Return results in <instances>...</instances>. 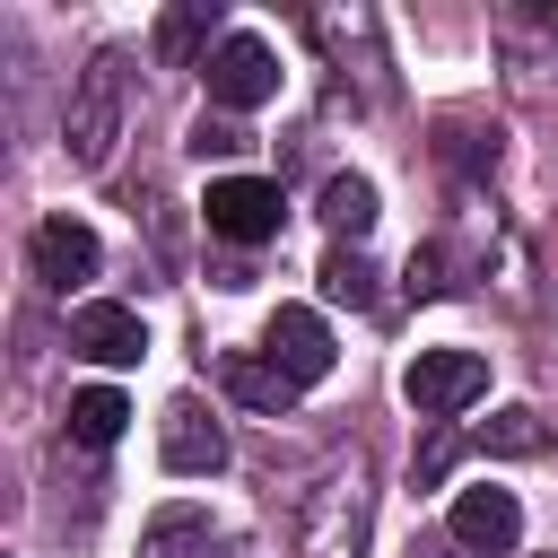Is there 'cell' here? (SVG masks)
I'll list each match as a JSON object with an SVG mask.
<instances>
[{
  "label": "cell",
  "instance_id": "6da1fadb",
  "mask_svg": "<svg viewBox=\"0 0 558 558\" xmlns=\"http://www.w3.org/2000/svg\"><path fill=\"white\" fill-rule=\"evenodd\" d=\"M131 61L122 52H96L87 70H78V87H70V105H61V148H70V166H105L113 157V140H122V105H131V78H122Z\"/></svg>",
  "mask_w": 558,
  "mask_h": 558
},
{
  "label": "cell",
  "instance_id": "7a4b0ae2",
  "mask_svg": "<svg viewBox=\"0 0 558 558\" xmlns=\"http://www.w3.org/2000/svg\"><path fill=\"white\" fill-rule=\"evenodd\" d=\"M488 392V357L480 349H418L410 366H401V401L418 410V418H453V410H471Z\"/></svg>",
  "mask_w": 558,
  "mask_h": 558
},
{
  "label": "cell",
  "instance_id": "3957f363",
  "mask_svg": "<svg viewBox=\"0 0 558 558\" xmlns=\"http://www.w3.org/2000/svg\"><path fill=\"white\" fill-rule=\"evenodd\" d=\"M201 78H209V105H218V113H253V105L279 96V52H270L262 35H227V44L201 61Z\"/></svg>",
  "mask_w": 558,
  "mask_h": 558
},
{
  "label": "cell",
  "instance_id": "277c9868",
  "mask_svg": "<svg viewBox=\"0 0 558 558\" xmlns=\"http://www.w3.org/2000/svg\"><path fill=\"white\" fill-rule=\"evenodd\" d=\"M201 218H209V235H227V244H270L279 218H288V201H279L270 174H218L209 201H201Z\"/></svg>",
  "mask_w": 558,
  "mask_h": 558
},
{
  "label": "cell",
  "instance_id": "5b68a950",
  "mask_svg": "<svg viewBox=\"0 0 558 558\" xmlns=\"http://www.w3.org/2000/svg\"><path fill=\"white\" fill-rule=\"evenodd\" d=\"M357 549H366V480L331 471L305 497V558H357Z\"/></svg>",
  "mask_w": 558,
  "mask_h": 558
},
{
  "label": "cell",
  "instance_id": "8992f818",
  "mask_svg": "<svg viewBox=\"0 0 558 558\" xmlns=\"http://www.w3.org/2000/svg\"><path fill=\"white\" fill-rule=\"evenodd\" d=\"M262 357L305 392V384H323V375H331V357H340V349H331V323H323L314 305H279V314L262 323Z\"/></svg>",
  "mask_w": 558,
  "mask_h": 558
},
{
  "label": "cell",
  "instance_id": "52a82bcc",
  "mask_svg": "<svg viewBox=\"0 0 558 558\" xmlns=\"http://www.w3.org/2000/svg\"><path fill=\"white\" fill-rule=\"evenodd\" d=\"M157 453H166V471L209 480V471H227V427H218L192 392H174V401H166V418H157Z\"/></svg>",
  "mask_w": 558,
  "mask_h": 558
},
{
  "label": "cell",
  "instance_id": "ba28073f",
  "mask_svg": "<svg viewBox=\"0 0 558 558\" xmlns=\"http://www.w3.org/2000/svg\"><path fill=\"white\" fill-rule=\"evenodd\" d=\"M70 349H78V357H96V366H140V357H148V323H140L131 305L96 296V305H78V314H70Z\"/></svg>",
  "mask_w": 558,
  "mask_h": 558
},
{
  "label": "cell",
  "instance_id": "9c48e42d",
  "mask_svg": "<svg viewBox=\"0 0 558 558\" xmlns=\"http://www.w3.org/2000/svg\"><path fill=\"white\" fill-rule=\"evenodd\" d=\"M26 262H35V279H44V288H61V296H70V288H87V279H96V262H105V253H96V235H87L78 218H44V227H35V244H26Z\"/></svg>",
  "mask_w": 558,
  "mask_h": 558
},
{
  "label": "cell",
  "instance_id": "30bf717a",
  "mask_svg": "<svg viewBox=\"0 0 558 558\" xmlns=\"http://www.w3.org/2000/svg\"><path fill=\"white\" fill-rule=\"evenodd\" d=\"M453 541L462 549H514L523 541V506H514V488H462L453 497Z\"/></svg>",
  "mask_w": 558,
  "mask_h": 558
},
{
  "label": "cell",
  "instance_id": "8fae6325",
  "mask_svg": "<svg viewBox=\"0 0 558 558\" xmlns=\"http://www.w3.org/2000/svg\"><path fill=\"white\" fill-rule=\"evenodd\" d=\"M218 549V523L201 506H157L140 523V558H209Z\"/></svg>",
  "mask_w": 558,
  "mask_h": 558
},
{
  "label": "cell",
  "instance_id": "7c38bea8",
  "mask_svg": "<svg viewBox=\"0 0 558 558\" xmlns=\"http://www.w3.org/2000/svg\"><path fill=\"white\" fill-rule=\"evenodd\" d=\"M218 384H227V392H235L244 410H270V418H279V410L296 401V384H288V375H279L270 357H253V349H227V357H218Z\"/></svg>",
  "mask_w": 558,
  "mask_h": 558
},
{
  "label": "cell",
  "instance_id": "4fadbf2b",
  "mask_svg": "<svg viewBox=\"0 0 558 558\" xmlns=\"http://www.w3.org/2000/svg\"><path fill=\"white\" fill-rule=\"evenodd\" d=\"M122 427H131V401H122L113 384H87V392H70V445H96V453H105Z\"/></svg>",
  "mask_w": 558,
  "mask_h": 558
},
{
  "label": "cell",
  "instance_id": "5bb4252c",
  "mask_svg": "<svg viewBox=\"0 0 558 558\" xmlns=\"http://www.w3.org/2000/svg\"><path fill=\"white\" fill-rule=\"evenodd\" d=\"M323 227H331L340 244H357V235L375 227V183H366V174H331V183H323Z\"/></svg>",
  "mask_w": 558,
  "mask_h": 558
},
{
  "label": "cell",
  "instance_id": "9a60e30c",
  "mask_svg": "<svg viewBox=\"0 0 558 558\" xmlns=\"http://www.w3.org/2000/svg\"><path fill=\"white\" fill-rule=\"evenodd\" d=\"M323 296H331V305H375V262H366L357 244H331V253H323Z\"/></svg>",
  "mask_w": 558,
  "mask_h": 558
},
{
  "label": "cell",
  "instance_id": "2e32d148",
  "mask_svg": "<svg viewBox=\"0 0 558 558\" xmlns=\"http://www.w3.org/2000/svg\"><path fill=\"white\" fill-rule=\"evenodd\" d=\"M541 445H549L541 410H497V418L480 427V453H541Z\"/></svg>",
  "mask_w": 558,
  "mask_h": 558
},
{
  "label": "cell",
  "instance_id": "e0dca14e",
  "mask_svg": "<svg viewBox=\"0 0 558 558\" xmlns=\"http://www.w3.org/2000/svg\"><path fill=\"white\" fill-rule=\"evenodd\" d=\"M201 35H209V0H192V9H174V17L157 26V52H166V61H192V44H201Z\"/></svg>",
  "mask_w": 558,
  "mask_h": 558
},
{
  "label": "cell",
  "instance_id": "ac0fdd59",
  "mask_svg": "<svg viewBox=\"0 0 558 558\" xmlns=\"http://www.w3.org/2000/svg\"><path fill=\"white\" fill-rule=\"evenodd\" d=\"M235 148H253L235 113H201V122H192V157H235Z\"/></svg>",
  "mask_w": 558,
  "mask_h": 558
},
{
  "label": "cell",
  "instance_id": "d6986e66",
  "mask_svg": "<svg viewBox=\"0 0 558 558\" xmlns=\"http://www.w3.org/2000/svg\"><path fill=\"white\" fill-rule=\"evenodd\" d=\"M453 453H462V436H453V418H445V427H427V445H418V488H436V480L453 471Z\"/></svg>",
  "mask_w": 558,
  "mask_h": 558
},
{
  "label": "cell",
  "instance_id": "ffe728a7",
  "mask_svg": "<svg viewBox=\"0 0 558 558\" xmlns=\"http://www.w3.org/2000/svg\"><path fill=\"white\" fill-rule=\"evenodd\" d=\"M401 288H410V296H445V253H436V244H418V253H410V270H401Z\"/></svg>",
  "mask_w": 558,
  "mask_h": 558
},
{
  "label": "cell",
  "instance_id": "44dd1931",
  "mask_svg": "<svg viewBox=\"0 0 558 558\" xmlns=\"http://www.w3.org/2000/svg\"><path fill=\"white\" fill-rule=\"evenodd\" d=\"M549 35H558V17H549Z\"/></svg>",
  "mask_w": 558,
  "mask_h": 558
},
{
  "label": "cell",
  "instance_id": "7402d4cb",
  "mask_svg": "<svg viewBox=\"0 0 558 558\" xmlns=\"http://www.w3.org/2000/svg\"><path fill=\"white\" fill-rule=\"evenodd\" d=\"M549 558H558V549H549Z\"/></svg>",
  "mask_w": 558,
  "mask_h": 558
}]
</instances>
